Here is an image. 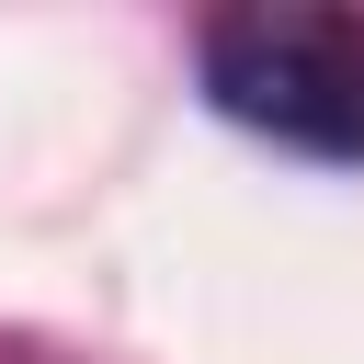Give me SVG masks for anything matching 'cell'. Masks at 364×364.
Listing matches in <instances>:
<instances>
[{
    "label": "cell",
    "instance_id": "1",
    "mask_svg": "<svg viewBox=\"0 0 364 364\" xmlns=\"http://www.w3.org/2000/svg\"><path fill=\"white\" fill-rule=\"evenodd\" d=\"M193 80L228 125H250L296 159L364 171V11H341V0L216 11L205 46H193Z\"/></svg>",
    "mask_w": 364,
    "mask_h": 364
}]
</instances>
